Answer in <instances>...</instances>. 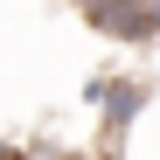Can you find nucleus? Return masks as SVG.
Returning <instances> with one entry per match:
<instances>
[{"label": "nucleus", "instance_id": "1", "mask_svg": "<svg viewBox=\"0 0 160 160\" xmlns=\"http://www.w3.org/2000/svg\"><path fill=\"white\" fill-rule=\"evenodd\" d=\"M84 98L104 112V146L118 153V139L132 132V118L146 112V84H139V77H91V84H84Z\"/></svg>", "mask_w": 160, "mask_h": 160}, {"label": "nucleus", "instance_id": "2", "mask_svg": "<svg viewBox=\"0 0 160 160\" xmlns=\"http://www.w3.org/2000/svg\"><path fill=\"white\" fill-rule=\"evenodd\" d=\"M84 28L112 35V42H153V14L146 7H84Z\"/></svg>", "mask_w": 160, "mask_h": 160}, {"label": "nucleus", "instance_id": "3", "mask_svg": "<svg viewBox=\"0 0 160 160\" xmlns=\"http://www.w3.org/2000/svg\"><path fill=\"white\" fill-rule=\"evenodd\" d=\"M146 14H153V35H160V7H146Z\"/></svg>", "mask_w": 160, "mask_h": 160}]
</instances>
